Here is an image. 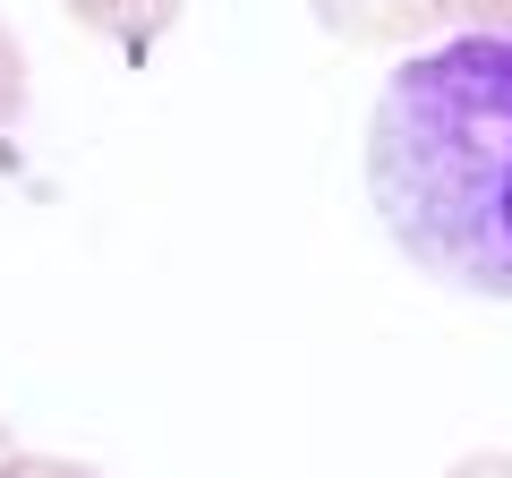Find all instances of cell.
<instances>
[{
  "instance_id": "5b68a950",
  "label": "cell",
  "mask_w": 512,
  "mask_h": 478,
  "mask_svg": "<svg viewBox=\"0 0 512 478\" xmlns=\"http://www.w3.org/2000/svg\"><path fill=\"white\" fill-rule=\"evenodd\" d=\"M436 18H461L478 35H512V0H436Z\"/></svg>"
},
{
  "instance_id": "6da1fadb",
  "label": "cell",
  "mask_w": 512,
  "mask_h": 478,
  "mask_svg": "<svg viewBox=\"0 0 512 478\" xmlns=\"http://www.w3.org/2000/svg\"><path fill=\"white\" fill-rule=\"evenodd\" d=\"M367 205L427 282L512 299V35L410 52L376 86Z\"/></svg>"
},
{
  "instance_id": "3957f363",
  "label": "cell",
  "mask_w": 512,
  "mask_h": 478,
  "mask_svg": "<svg viewBox=\"0 0 512 478\" xmlns=\"http://www.w3.org/2000/svg\"><path fill=\"white\" fill-rule=\"evenodd\" d=\"M316 18L342 43H410V35H427L436 0H316Z\"/></svg>"
},
{
  "instance_id": "ba28073f",
  "label": "cell",
  "mask_w": 512,
  "mask_h": 478,
  "mask_svg": "<svg viewBox=\"0 0 512 478\" xmlns=\"http://www.w3.org/2000/svg\"><path fill=\"white\" fill-rule=\"evenodd\" d=\"M9 461H18V444H9V427H0V470H9Z\"/></svg>"
},
{
  "instance_id": "277c9868",
  "label": "cell",
  "mask_w": 512,
  "mask_h": 478,
  "mask_svg": "<svg viewBox=\"0 0 512 478\" xmlns=\"http://www.w3.org/2000/svg\"><path fill=\"white\" fill-rule=\"evenodd\" d=\"M18 111H26V52H18V35L0 26V129H9Z\"/></svg>"
},
{
  "instance_id": "52a82bcc",
  "label": "cell",
  "mask_w": 512,
  "mask_h": 478,
  "mask_svg": "<svg viewBox=\"0 0 512 478\" xmlns=\"http://www.w3.org/2000/svg\"><path fill=\"white\" fill-rule=\"evenodd\" d=\"M444 478H512V453H461Z\"/></svg>"
},
{
  "instance_id": "7a4b0ae2",
  "label": "cell",
  "mask_w": 512,
  "mask_h": 478,
  "mask_svg": "<svg viewBox=\"0 0 512 478\" xmlns=\"http://www.w3.org/2000/svg\"><path fill=\"white\" fill-rule=\"evenodd\" d=\"M60 9H69V18L86 26V35L120 43V52L137 60V52H154V43H163L171 26H180V9H188V0H60Z\"/></svg>"
},
{
  "instance_id": "8992f818",
  "label": "cell",
  "mask_w": 512,
  "mask_h": 478,
  "mask_svg": "<svg viewBox=\"0 0 512 478\" xmlns=\"http://www.w3.org/2000/svg\"><path fill=\"white\" fill-rule=\"evenodd\" d=\"M0 478H103V470H86V461H60V453H18Z\"/></svg>"
}]
</instances>
